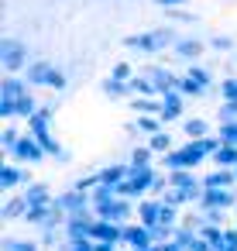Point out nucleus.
<instances>
[{"label": "nucleus", "mask_w": 237, "mask_h": 251, "mask_svg": "<svg viewBox=\"0 0 237 251\" xmlns=\"http://www.w3.org/2000/svg\"><path fill=\"white\" fill-rule=\"evenodd\" d=\"M24 79H28L31 90H55V93H62V90L69 86V76H66L59 66L45 62V59H35V62L24 69Z\"/></svg>", "instance_id": "nucleus-1"}, {"label": "nucleus", "mask_w": 237, "mask_h": 251, "mask_svg": "<svg viewBox=\"0 0 237 251\" xmlns=\"http://www.w3.org/2000/svg\"><path fill=\"white\" fill-rule=\"evenodd\" d=\"M4 251H42V241L38 237H4Z\"/></svg>", "instance_id": "nucleus-28"}, {"label": "nucleus", "mask_w": 237, "mask_h": 251, "mask_svg": "<svg viewBox=\"0 0 237 251\" xmlns=\"http://www.w3.org/2000/svg\"><path fill=\"white\" fill-rule=\"evenodd\" d=\"M24 134L18 131V124H7L4 127V134H0V148H4V155H11L14 148H18V141H21Z\"/></svg>", "instance_id": "nucleus-32"}, {"label": "nucleus", "mask_w": 237, "mask_h": 251, "mask_svg": "<svg viewBox=\"0 0 237 251\" xmlns=\"http://www.w3.org/2000/svg\"><path fill=\"white\" fill-rule=\"evenodd\" d=\"M234 176H237V169H234Z\"/></svg>", "instance_id": "nucleus-45"}, {"label": "nucleus", "mask_w": 237, "mask_h": 251, "mask_svg": "<svg viewBox=\"0 0 237 251\" xmlns=\"http://www.w3.org/2000/svg\"><path fill=\"white\" fill-rule=\"evenodd\" d=\"M144 145H148V148H151L155 155H168V151L175 148V145H172V131H162V134H155V138H148Z\"/></svg>", "instance_id": "nucleus-31"}, {"label": "nucleus", "mask_w": 237, "mask_h": 251, "mask_svg": "<svg viewBox=\"0 0 237 251\" xmlns=\"http://www.w3.org/2000/svg\"><path fill=\"white\" fill-rule=\"evenodd\" d=\"M138 76H144L151 86H155V93L158 97H165V93H179V76L182 73H172L168 66H158V62H144L141 69H138Z\"/></svg>", "instance_id": "nucleus-4"}, {"label": "nucleus", "mask_w": 237, "mask_h": 251, "mask_svg": "<svg viewBox=\"0 0 237 251\" xmlns=\"http://www.w3.org/2000/svg\"><path fill=\"white\" fill-rule=\"evenodd\" d=\"M234 206H237V189H203L199 210H227V213H234Z\"/></svg>", "instance_id": "nucleus-9"}, {"label": "nucleus", "mask_w": 237, "mask_h": 251, "mask_svg": "<svg viewBox=\"0 0 237 251\" xmlns=\"http://www.w3.org/2000/svg\"><path fill=\"white\" fill-rule=\"evenodd\" d=\"M28 93H35V90L28 86L24 76H4V83H0V97H4V100H21Z\"/></svg>", "instance_id": "nucleus-19"}, {"label": "nucleus", "mask_w": 237, "mask_h": 251, "mask_svg": "<svg viewBox=\"0 0 237 251\" xmlns=\"http://www.w3.org/2000/svg\"><path fill=\"white\" fill-rule=\"evenodd\" d=\"M158 176H162L158 169H131V165H127V179H124V186H120V196L131 200V203L148 200V193H151V186H155Z\"/></svg>", "instance_id": "nucleus-3"}, {"label": "nucleus", "mask_w": 237, "mask_h": 251, "mask_svg": "<svg viewBox=\"0 0 237 251\" xmlns=\"http://www.w3.org/2000/svg\"><path fill=\"white\" fill-rule=\"evenodd\" d=\"M96 179H100V186H110V189L120 193L124 179H127V162H110V165L96 169Z\"/></svg>", "instance_id": "nucleus-14"}, {"label": "nucleus", "mask_w": 237, "mask_h": 251, "mask_svg": "<svg viewBox=\"0 0 237 251\" xmlns=\"http://www.w3.org/2000/svg\"><path fill=\"white\" fill-rule=\"evenodd\" d=\"M165 18H168L172 28H175V25H196V14H189L186 7H182V11H165Z\"/></svg>", "instance_id": "nucleus-40"}, {"label": "nucleus", "mask_w": 237, "mask_h": 251, "mask_svg": "<svg viewBox=\"0 0 237 251\" xmlns=\"http://www.w3.org/2000/svg\"><path fill=\"white\" fill-rule=\"evenodd\" d=\"M120 45L124 49H131V52H138V55H158V42H155V35L151 31H134V35H124L120 38Z\"/></svg>", "instance_id": "nucleus-12"}, {"label": "nucleus", "mask_w": 237, "mask_h": 251, "mask_svg": "<svg viewBox=\"0 0 237 251\" xmlns=\"http://www.w3.org/2000/svg\"><path fill=\"white\" fill-rule=\"evenodd\" d=\"M151 244H155V234H151L144 224L134 220V224L124 227V248H127V251H144V248H151Z\"/></svg>", "instance_id": "nucleus-11"}, {"label": "nucleus", "mask_w": 237, "mask_h": 251, "mask_svg": "<svg viewBox=\"0 0 237 251\" xmlns=\"http://www.w3.org/2000/svg\"><path fill=\"white\" fill-rule=\"evenodd\" d=\"M220 100L237 103V76H223L220 79Z\"/></svg>", "instance_id": "nucleus-36"}, {"label": "nucleus", "mask_w": 237, "mask_h": 251, "mask_svg": "<svg viewBox=\"0 0 237 251\" xmlns=\"http://www.w3.org/2000/svg\"><path fill=\"white\" fill-rule=\"evenodd\" d=\"M179 93H182V97H186V100H189V97H206V90H203V86H199V83H196V79H189V76H186V73H182V76H179Z\"/></svg>", "instance_id": "nucleus-35"}, {"label": "nucleus", "mask_w": 237, "mask_h": 251, "mask_svg": "<svg viewBox=\"0 0 237 251\" xmlns=\"http://www.w3.org/2000/svg\"><path fill=\"white\" fill-rule=\"evenodd\" d=\"M127 165L131 169H155V151L148 145H134L131 155H127Z\"/></svg>", "instance_id": "nucleus-25"}, {"label": "nucleus", "mask_w": 237, "mask_h": 251, "mask_svg": "<svg viewBox=\"0 0 237 251\" xmlns=\"http://www.w3.org/2000/svg\"><path fill=\"white\" fill-rule=\"evenodd\" d=\"M138 76V69L131 66V62H114L110 66V79H120V83H131Z\"/></svg>", "instance_id": "nucleus-34"}, {"label": "nucleus", "mask_w": 237, "mask_h": 251, "mask_svg": "<svg viewBox=\"0 0 237 251\" xmlns=\"http://www.w3.org/2000/svg\"><path fill=\"white\" fill-rule=\"evenodd\" d=\"M131 124H134V131H141V134H144V141H148V138H155V134H162V131H168L162 117H134Z\"/></svg>", "instance_id": "nucleus-26"}, {"label": "nucleus", "mask_w": 237, "mask_h": 251, "mask_svg": "<svg viewBox=\"0 0 237 251\" xmlns=\"http://www.w3.org/2000/svg\"><path fill=\"white\" fill-rule=\"evenodd\" d=\"M186 117V97L182 93H165L162 97V121H165V127H172L175 121H182Z\"/></svg>", "instance_id": "nucleus-13"}, {"label": "nucleus", "mask_w": 237, "mask_h": 251, "mask_svg": "<svg viewBox=\"0 0 237 251\" xmlns=\"http://www.w3.org/2000/svg\"><path fill=\"white\" fill-rule=\"evenodd\" d=\"M186 76H189V79H196L206 93L213 90V76H210V69H206V66H199V62H196V66H186Z\"/></svg>", "instance_id": "nucleus-30"}, {"label": "nucleus", "mask_w": 237, "mask_h": 251, "mask_svg": "<svg viewBox=\"0 0 237 251\" xmlns=\"http://www.w3.org/2000/svg\"><path fill=\"white\" fill-rule=\"evenodd\" d=\"M93 241L124 248V227H120V224H110V220H96V224H93Z\"/></svg>", "instance_id": "nucleus-15"}, {"label": "nucleus", "mask_w": 237, "mask_h": 251, "mask_svg": "<svg viewBox=\"0 0 237 251\" xmlns=\"http://www.w3.org/2000/svg\"><path fill=\"white\" fill-rule=\"evenodd\" d=\"M48 155H45V148H42V141H35L31 134H24L21 141H18V148L7 155V162H18V165H38V162H45Z\"/></svg>", "instance_id": "nucleus-7"}, {"label": "nucleus", "mask_w": 237, "mask_h": 251, "mask_svg": "<svg viewBox=\"0 0 237 251\" xmlns=\"http://www.w3.org/2000/svg\"><path fill=\"white\" fill-rule=\"evenodd\" d=\"M144 251H162V244H151V248H144Z\"/></svg>", "instance_id": "nucleus-44"}, {"label": "nucleus", "mask_w": 237, "mask_h": 251, "mask_svg": "<svg viewBox=\"0 0 237 251\" xmlns=\"http://www.w3.org/2000/svg\"><path fill=\"white\" fill-rule=\"evenodd\" d=\"M213 165H216V169H237V145H223V148L213 155Z\"/></svg>", "instance_id": "nucleus-29"}, {"label": "nucleus", "mask_w": 237, "mask_h": 251, "mask_svg": "<svg viewBox=\"0 0 237 251\" xmlns=\"http://www.w3.org/2000/svg\"><path fill=\"white\" fill-rule=\"evenodd\" d=\"M131 93H134V97H158L155 86H151L144 76H134V79H131Z\"/></svg>", "instance_id": "nucleus-37"}, {"label": "nucleus", "mask_w": 237, "mask_h": 251, "mask_svg": "<svg viewBox=\"0 0 237 251\" xmlns=\"http://www.w3.org/2000/svg\"><path fill=\"white\" fill-rule=\"evenodd\" d=\"M206 45H210V52H220V55H227V52L237 49L230 35H213V38H206Z\"/></svg>", "instance_id": "nucleus-33"}, {"label": "nucleus", "mask_w": 237, "mask_h": 251, "mask_svg": "<svg viewBox=\"0 0 237 251\" xmlns=\"http://www.w3.org/2000/svg\"><path fill=\"white\" fill-rule=\"evenodd\" d=\"M35 59L28 55V45L14 35H7L0 42V66H4V76H24V69L31 66Z\"/></svg>", "instance_id": "nucleus-2"}, {"label": "nucleus", "mask_w": 237, "mask_h": 251, "mask_svg": "<svg viewBox=\"0 0 237 251\" xmlns=\"http://www.w3.org/2000/svg\"><path fill=\"white\" fill-rule=\"evenodd\" d=\"M168 176V186L172 189H192V186H203V176L192 172V169H175V172H165Z\"/></svg>", "instance_id": "nucleus-22"}, {"label": "nucleus", "mask_w": 237, "mask_h": 251, "mask_svg": "<svg viewBox=\"0 0 237 251\" xmlns=\"http://www.w3.org/2000/svg\"><path fill=\"white\" fill-rule=\"evenodd\" d=\"M100 93L107 97V100H134V93H131V83H120V79H103L100 83Z\"/></svg>", "instance_id": "nucleus-23"}, {"label": "nucleus", "mask_w": 237, "mask_h": 251, "mask_svg": "<svg viewBox=\"0 0 237 251\" xmlns=\"http://www.w3.org/2000/svg\"><path fill=\"white\" fill-rule=\"evenodd\" d=\"M230 121H237V103L220 100V107H216V124H230Z\"/></svg>", "instance_id": "nucleus-38"}, {"label": "nucleus", "mask_w": 237, "mask_h": 251, "mask_svg": "<svg viewBox=\"0 0 237 251\" xmlns=\"http://www.w3.org/2000/svg\"><path fill=\"white\" fill-rule=\"evenodd\" d=\"M210 45L203 42V38H196V35H182L179 42H175V49H172V55L175 59H182L186 66H196L199 59H203V52H206Z\"/></svg>", "instance_id": "nucleus-8"}, {"label": "nucleus", "mask_w": 237, "mask_h": 251, "mask_svg": "<svg viewBox=\"0 0 237 251\" xmlns=\"http://www.w3.org/2000/svg\"><path fill=\"white\" fill-rule=\"evenodd\" d=\"M134 117H162V97H134L127 100Z\"/></svg>", "instance_id": "nucleus-18"}, {"label": "nucleus", "mask_w": 237, "mask_h": 251, "mask_svg": "<svg viewBox=\"0 0 237 251\" xmlns=\"http://www.w3.org/2000/svg\"><path fill=\"white\" fill-rule=\"evenodd\" d=\"M59 251H93V241H83V244H62Z\"/></svg>", "instance_id": "nucleus-43"}, {"label": "nucleus", "mask_w": 237, "mask_h": 251, "mask_svg": "<svg viewBox=\"0 0 237 251\" xmlns=\"http://www.w3.org/2000/svg\"><path fill=\"white\" fill-rule=\"evenodd\" d=\"M93 213H96V220H110V224L127 227V224L138 220V203L117 196V200H110V203H103V206H93Z\"/></svg>", "instance_id": "nucleus-5"}, {"label": "nucleus", "mask_w": 237, "mask_h": 251, "mask_svg": "<svg viewBox=\"0 0 237 251\" xmlns=\"http://www.w3.org/2000/svg\"><path fill=\"white\" fill-rule=\"evenodd\" d=\"M0 121H18V100H4L0 97Z\"/></svg>", "instance_id": "nucleus-41"}, {"label": "nucleus", "mask_w": 237, "mask_h": 251, "mask_svg": "<svg viewBox=\"0 0 237 251\" xmlns=\"http://www.w3.org/2000/svg\"><path fill=\"white\" fill-rule=\"evenodd\" d=\"M216 138H220L223 145H237V121H230V124H216Z\"/></svg>", "instance_id": "nucleus-39"}, {"label": "nucleus", "mask_w": 237, "mask_h": 251, "mask_svg": "<svg viewBox=\"0 0 237 251\" xmlns=\"http://www.w3.org/2000/svg\"><path fill=\"white\" fill-rule=\"evenodd\" d=\"M52 213H55V206H52V203H45V206H31V210H28V217H24V224H31V227H38V230H42V227L52 220Z\"/></svg>", "instance_id": "nucleus-27"}, {"label": "nucleus", "mask_w": 237, "mask_h": 251, "mask_svg": "<svg viewBox=\"0 0 237 251\" xmlns=\"http://www.w3.org/2000/svg\"><path fill=\"white\" fill-rule=\"evenodd\" d=\"M138 224H144L148 230H155L158 224H162V200H141L138 203Z\"/></svg>", "instance_id": "nucleus-17"}, {"label": "nucleus", "mask_w": 237, "mask_h": 251, "mask_svg": "<svg viewBox=\"0 0 237 251\" xmlns=\"http://www.w3.org/2000/svg\"><path fill=\"white\" fill-rule=\"evenodd\" d=\"M28 210H31V206H28L24 196H7V200H4V210H0V213H4V220L11 224V220H24Z\"/></svg>", "instance_id": "nucleus-24"}, {"label": "nucleus", "mask_w": 237, "mask_h": 251, "mask_svg": "<svg viewBox=\"0 0 237 251\" xmlns=\"http://www.w3.org/2000/svg\"><path fill=\"white\" fill-rule=\"evenodd\" d=\"M234 186H237L234 169H213L203 176V189H234Z\"/></svg>", "instance_id": "nucleus-20"}, {"label": "nucleus", "mask_w": 237, "mask_h": 251, "mask_svg": "<svg viewBox=\"0 0 237 251\" xmlns=\"http://www.w3.org/2000/svg\"><path fill=\"white\" fill-rule=\"evenodd\" d=\"M55 210L69 220V217H79V213H90L93 210V200H90V193H83V189H76V186H69V189H62V193H55Z\"/></svg>", "instance_id": "nucleus-6"}, {"label": "nucleus", "mask_w": 237, "mask_h": 251, "mask_svg": "<svg viewBox=\"0 0 237 251\" xmlns=\"http://www.w3.org/2000/svg\"><path fill=\"white\" fill-rule=\"evenodd\" d=\"M21 196L28 200V206H45V203H55V193L48 189V182H28Z\"/></svg>", "instance_id": "nucleus-21"}, {"label": "nucleus", "mask_w": 237, "mask_h": 251, "mask_svg": "<svg viewBox=\"0 0 237 251\" xmlns=\"http://www.w3.org/2000/svg\"><path fill=\"white\" fill-rule=\"evenodd\" d=\"M182 134H186V141H203V138L216 134V124H210L203 117H186L182 121Z\"/></svg>", "instance_id": "nucleus-16"}, {"label": "nucleus", "mask_w": 237, "mask_h": 251, "mask_svg": "<svg viewBox=\"0 0 237 251\" xmlns=\"http://www.w3.org/2000/svg\"><path fill=\"white\" fill-rule=\"evenodd\" d=\"M151 4H158L162 11H182V7L189 4V0H151Z\"/></svg>", "instance_id": "nucleus-42"}, {"label": "nucleus", "mask_w": 237, "mask_h": 251, "mask_svg": "<svg viewBox=\"0 0 237 251\" xmlns=\"http://www.w3.org/2000/svg\"><path fill=\"white\" fill-rule=\"evenodd\" d=\"M28 182H31V179H28V169L4 158V165H0V189L11 193V189H18V186H28Z\"/></svg>", "instance_id": "nucleus-10"}]
</instances>
